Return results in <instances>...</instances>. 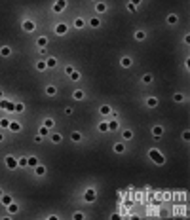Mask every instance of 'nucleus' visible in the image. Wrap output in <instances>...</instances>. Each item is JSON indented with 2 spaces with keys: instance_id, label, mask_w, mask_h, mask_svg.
Listing matches in <instances>:
<instances>
[{
  "instance_id": "nucleus-17",
  "label": "nucleus",
  "mask_w": 190,
  "mask_h": 220,
  "mask_svg": "<svg viewBox=\"0 0 190 220\" xmlns=\"http://www.w3.org/2000/svg\"><path fill=\"white\" fill-rule=\"evenodd\" d=\"M122 139H124V141H131L133 139V131L131 129H124V131H122Z\"/></svg>"
},
{
  "instance_id": "nucleus-4",
  "label": "nucleus",
  "mask_w": 190,
  "mask_h": 220,
  "mask_svg": "<svg viewBox=\"0 0 190 220\" xmlns=\"http://www.w3.org/2000/svg\"><path fill=\"white\" fill-rule=\"evenodd\" d=\"M4 163H6L8 169H15V167H17V157H15V156H6V161H4Z\"/></svg>"
},
{
  "instance_id": "nucleus-24",
  "label": "nucleus",
  "mask_w": 190,
  "mask_h": 220,
  "mask_svg": "<svg viewBox=\"0 0 190 220\" xmlns=\"http://www.w3.org/2000/svg\"><path fill=\"white\" fill-rule=\"evenodd\" d=\"M99 112H101V114H103V116H109V114H110V112H112V108H110V106H109V104H103V106H101V108H99Z\"/></svg>"
},
{
  "instance_id": "nucleus-9",
  "label": "nucleus",
  "mask_w": 190,
  "mask_h": 220,
  "mask_svg": "<svg viewBox=\"0 0 190 220\" xmlns=\"http://www.w3.org/2000/svg\"><path fill=\"white\" fill-rule=\"evenodd\" d=\"M6 209H8V214H17V213H19V205H17L15 201H12Z\"/></svg>"
},
{
  "instance_id": "nucleus-46",
  "label": "nucleus",
  "mask_w": 190,
  "mask_h": 220,
  "mask_svg": "<svg viewBox=\"0 0 190 220\" xmlns=\"http://www.w3.org/2000/svg\"><path fill=\"white\" fill-rule=\"evenodd\" d=\"M72 112H74V108H72V106H67V108H65V114H67V116H70Z\"/></svg>"
},
{
  "instance_id": "nucleus-38",
  "label": "nucleus",
  "mask_w": 190,
  "mask_h": 220,
  "mask_svg": "<svg viewBox=\"0 0 190 220\" xmlns=\"http://www.w3.org/2000/svg\"><path fill=\"white\" fill-rule=\"evenodd\" d=\"M46 68H48V66H46V61H38V63H36V70L42 72V70H46Z\"/></svg>"
},
{
  "instance_id": "nucleus-10",
  "label": "nucleus",
  "mask_w": 190,
  "mask_h": 220,
  "mask_svg": "<svg viewBox=\"0 0 190 220\" xmlns=\"http://www.w3.org/2000/svg\"><path fill=\"white\" fill-rule=\"evenodd\" d=\"M158 103H160L158 97H148V99H146V106H148V108H156Z\"/></svg>"
},
{
  "instance_id": "nucleus-2",
  "label": "nucleus",
  "mask_w": 190,
  "mask_h": 220,
  "mask_svg": "<svg viewBox=\"0 0 190 220\" xmlns=\"http://www.w3.org/2000/svg\"><path fill=\"white\" fill-rule=\"evenodd\" d=\"M84 201H86V203H93V201H97V192L93 190V188H88V190L84 192Z\"/></svg>"
},
{
  "instance_id": "nucleus-16",
  "label": "nucleus",
  "mask_w": 190,
  "mask_h": 220,
  "mask_svg": "<svg viewBox=\"0 0 190 220\" xmlns=\"http://www.w3.org/2000/svg\"><path fill=\"white\" fill-rule=\"evenodd\" d=\"M36 46H38V48H48V38H46V36H38Z\"/></svg>"
},
{
  "instance_id": "nucleus-12",
  "label": "nucleus",
  "mask_w": 190,
  "mask_h": 220,
  "mask_svg": "<svg viewBox=\"0 0 190 220\" xmlns=\"http://www.w3.org/2000/svg\"><path fill=\"white\" fill-rule=\"evenodd\" d=\"M38 163H40V161H38V157H36V156H29V157H27V165H29V167H33V169H34V167L38 165Z\"/></svg>"
},
{
  "instance_id": "nucleus-34",
  "label": "nucleus",
  "mask_w": 190,
  "mask_h": 220,
  "mask_svg": "<svg viewBox=\"0 0 190 220\" xmlns=\"http://www.w3.org/2000/svg\"><path fill=\"white\" fill-rule=\"evenodd\" d=\"M0 127H2V129H8V127H10V120H8V118H0Z\"/></svg>"
},
{
  "instance_id": "nucleus-18",
  "label": "nucleus",
  "mask_w": 190,
  "mask_h": 220,
  "mask_svg": "<svg viewBox=\"0 0 190 220\" xmlns=\"http://www.w3.org/2000/svg\"><path fill=\"white\" fill-rule=\"evenodd\" d=\"M34 173H36L38 177H44L46 175V165H40V163H38V165L34 167Z\"/></svg>"
},
{
  "instance_id": "nucleus-28",
  "label": "nucleus",
  "mask_w": 190,
  "mask_h": 220,
  "mask_svg": "<svg viewBox=\"0 0 190 220\" xmlns=\"http://www.w3.org/2000/svg\"><path fill=\"white\" fill-rule=\"evenodd\" d=\"M97 129H99L101 133H106L109 131V121H101V124L97 125Z\"/></svg>"
},
{
  "instance_id": "nucleus-1",
  "label": "nucleus",
  "mask_w": 190,
  "mask_h": 220,
  "mask_svg": "<svg viewBox=\"0 0 190 220\" xmlns=\"http://www.w3.org/2000/svg\"><path fill=\"white\" fill-rule=\"evenodd\" d=\"M148 157H150L156 165H163V163H166V156H163L160 150H156V148H150V150H148Z\"/></svg>"
},
{
  "instance_id": "nucleus-33",
  "label": "nucleus",
  "mask_w": 190,
  "mask_h": 220,
  "mask_svg": "<svg viewBox=\"0 0 190 220\" xmlns=\"http://www.w3.org/2000/svg\"><path fill=\"white\" fill-rule=\"evenodd\" d=\"M55 125V121H53V118H46L44 120V127H48V129H51V127Z\"/></svg>"
},
{
  "instance_id": "nucleus-5",
  "label": "nucleus",
  "mask_w": 190,
  "mask_h": 220,
  "mask_svg": "<svg viewBox=\"0 0 190 220\" xmlns=\"http://www.w3.org/2000/svg\"><path fill=\"white\" fill-rule=\"evenodd\" d=\"M67 30H69V27H67L65 23L55 25V34H57V36H65V34H67Z\"/></svg>"
},
{
  "instance_id": "nucleus-21",
  "label": "nucleus",
  "mask_w": 190,
  "mask_h": 220,
  "mask_svg": "<svg viewBox=\"0 0 190 220\" xmlns=\"http://www.w3.org/2000/svg\"><path fill=\"white\" fill-rule=\"evenodd\" d=\"M95 10H97V13H105L106 12V4L105 2H97L95 4Z\"/></svg>"
},
{
  "instance_id": "nucleus-22",
  "label": "nucleus",
  "mask_w": 190,
  "mask_h": 220,
  "mask_svg": "<svg viewBox=\"0 0 190 220\" xmlns=\"http://www.w3.org/2000/svg\"><path fill=\"white\" fill-rule=\"evenodd\" d=\"M74 27H76V29H84V27H86V19L76 17V19H74Z\"/></svg>"
},
{
  "instance_id": "nucleus-6",
  "label": "nucleus",
  "mask_w": 190,
  "mask_h": 220,
  "mask_svg": "<svg viewBox=\"0 0 190 220\" xmlns=\"http://www.w3.org/2000/svg\"><path fill=\"white\" fill-rule=\"evenodd\" d=\"M65 8H67V2H65V0H59V2L53 4V12H55V13H61Z\"/></svg>"
},
{
  "instance_id": "nucleus-35",
  "label": "nucleus",
  "mask_w": 190,
  "mask_h": 220,
  "mask_svg": "<svg viewBox=\"0 0 190 220\" xmlns=\"http://www.w3.org/2000/svg\"><path fill=\"white\" fill-rule=\"evenodd\" d=\"M141 80H143V84H146V85H148V84H152V80H154V78H152V74H145Z\"/></svg>"
},
{
  "instance_id": "nucleus-40",
  "label": "nucleus",
  "mask_w": 190,
  "mask_h": 220,
  "mask_svg": "<svg viewBox=\"0 0 190 220\" xmlns=\"http://www.w3.org/2000/svg\"><path fill=\"white\" fill-rule=\"evenodd\" d=\"M17 167H29L27 165V157H19V160H17Z\"/></svg>"
},
{
  "instance_id": "nucleus-39",
  "label": "nucleus",
  "mask_w": 190,
  "mask_h": 220,
  "mask_svg": "<svg viewBox=\"0 0 190 220\" xmlns=\"http://www.w3.org/2000/svg\"><path fill=\"white\" fill-rule=\"evenodd\" d=\"M15 112H17V114L25 112V104H23V103H15Z\"/></svg>"
},
{
  "instance_id": "nucleus-15",
  "label": "nucleus",
  "mask_w": 190,
  "mask_h": 220,
  "mask_svg": "<svg viewBox=\"0 0 190 220\" xmlns=\"http://www.w3.org/2000/svg\"><path fill=\"white\" fill-rule=\"evenodd\" d=\"M46 66H48V68H55V66H57V59H55V57H48V59H46Z\"/></svg>"
},
{
  "instance_id": "nucleus-47",
  "label": "nucleus",
  "mask_w": 190,
  "mask_h": 220,
  "mask_svg": "<svg viewBox=\"0 0 190 220\" xmlns=\"http://www.w3.org/2000/svg\"><path fill=\"white\" fill-rule=\"evenodd\" d=\"M4 141V135H2V133H0V142H2Z\"/></svg>"
},
{
  "instance_id": "nucleus-11",
  "label": "nucleus",
  "mask_w": 190,
  "mask_h": 220,
  "mask_svg": "<svg viewBox=\"0 0 190 220\" xmlns=\"http://www.w3.org/2000/svg\"><path fill=\"white\" fill-rule=\"evenodd\" d=\"M8 129L12 131V133H19V131H21V124H19V121H10Z\"/></svg>"
},
{
  "instance_id": "nucleus-42",
  "label": "nucleus",
  "mask_w": 190,
  "mask_h": 220,
  "mask_svg": "<svg viewBox=\"0 0 190 220\" xmlns=\"http://www.w3.org/2000/svg\"><path fill=\"white\" fill-rule=\"evenodd\" d=\"M72 218H74V220H82V218H84V213H80V211H78V213H74V214H72Z\"/></svg>"
},
{
  "instance_id": "nucleus-23",
  "label": "nucleus",
  "mask_w": 190,
  "mask_h": 220,
  "mask_svg": "<svg viewBox=\"0 0 190 220\" xmlns=\"http://www.w3.org/2000/svg\"><path fill=\"white\" fill-rule=\"evenodd\" d=\"M118 127H120L118 120H110V121H109V131H118Z\"/></svg>"
},
{
  "instance_id": "nucleus-25",
  "label": "nucleus",
  "mask_w": 190,
  "mask_h": 220,
  "mask_svg": "<svg viewBox=\"0 0 190 220\" xmlns=\"http://www.w3.org/2000/svg\"><path fill=\"white\" fill-rule=\"evenodd\" d=\"M120 65L124 66V68H129V66H131V57H122Z\"/></svg>"
},
{
  "instance_id": "nucleus-32",
  "label": "nucleus",
  "mask_w": 190,
  "mask_h": 220,
  "mask_svg": "<svg viewBox=\"0 0 190 220\" xmlns=\"http://www.w3.org/2000/svg\"><path fill=\"white\" fill-rule=\"evenodd\" d=\"M72 97H74V99H76V101H82V99H84V97H86V95H84V91H82V89H76V91H74V93H72Z\"/></svg>"
},
{
  "instance_id": "nucleus-20",
  "label": "nucleus",
  "mask_w": 190,
  "mask_h": 220,
  "mask_svg": "<svg viewBox=\"0 0 190 220\" xmlns=\"http://www.w3.org/2000/svg\"><path fill=\"white\" fill-rule=\"evenodd\" d=\"M55 93H57V88H55V85H46V95L48 97H53Z\"/></svg>"
},
{
  "instance_id": "nucleus-37",
  "label": "nucleus",
  "mask_w": 190,
  "mask_h": 220,
  "mask_svg": "<svg viewBox=\"0 0 190 220\" xmlns=\"http://www.w3.org/2000/svg\"><path fill=\"white\" fill-rule=\"evenodd\" d=\"M69 78H70V80H72V82H78V80L82 78V74L78 72V70H74V72H72V74H70V76H69Z\"/></svg>"
},
{
  "instance_id": "nucleus-44",
  "label": "nucleus",
  "mask_w": 190,
  "mask_h": 220,
  "mask_svg": "<svg viewBox=\"0 0 190 220\" xmlns=\"http://www.w3.org/2000/svg\"><path fill=\"white\" fill-rule=\"evenodd\" d=\"M127 10H129V12H135V2H127Z\"/></svg>"
},
{
  "instance_id": "nucleus-43",
  "label": "nucleus",
  "mask_w": 190,
  "mask_h": 220,
  "mask_svg": "<svg viewBox=\"0 0 190 220\" xmlns=\"http://www.w3.org/2000/svg\"><path fill=\"white\" fill-rule=\"evenodd\" d=\"M46 139H44V137L42 135H36V137H34V142H36V144H40V142H44Z\"/></svg>"
},
{
  "instance_id": "nucleus-45",
  "label": "nucleus",
  "mask_w": 190,
  "mask_h": 220,
  "mask_svg": "<svg viewBox=\"0 0 190 220\" xmlns=\"http://www.w3.org/2000/svg\"><path fill=\"white\" fill-rule=\"evenodd\" d=\"M190 139V131L186 129V131H183V141H188Z\"/></svg>"
},
{
  "instance_id": "nucleus-19",
  "label": "nucleus",
  "mask_w": 190,
  "mask_h": 220,
  "mask_svg": "<svg viewBox=\"0 0 190 220\" xmlns=\"http://www.w3.org/2000/svg\"><path fill=\"white\" fill-rule=\"evenodd\" d=\"M114 152H116V154H124V152H126L124 142H116V144H114Z\"/></svg>"
},
{
  "instance_id": "nucleus-26",
  "label": "nucleus",
  "mask_w": 190,
  "mask_h": 220,
  "mask_svg": "<svg viewBox=\"0 0 190 220\" xmlns=\"http://www.w3.org/2000/svg\"><path fill=\"white\" fill-rule=\"evenodd\" d=\"M70 141H72V142H80L82 141V133L80 131H74L72 135H70Z\"/></svg>"
},
{
  "instance_id": "nucleus-27",
  "label": "nucleus",
  "mask_w": 190,
  "mask_h": 220,
  "mask_svg": "<svg viewBox=\"0 0 190 220\" xmlns=\"http://www.w3.org/2000/svg\"><path fill=\"white\" fill-rule=\"evenodd\" d=\"M133 36H135V40H145L146 38V32H145V30H135Z\"/></svg>"
},
{
  "instance_id": "nucleus-48",
  "label": "nucleus",
  "mask_w": 190,
  "mask_h": 220,
  "mask_svg": "<svg viewBox=\"0 0 190 220\" xmlns=\"http://www.w3.org/2000/svg\"><path fill=\"white\" fill-rule=\"evenodd\" d=\"M0 99H4V93H2V89H0Z\"/></svg>"
},
{
  "instance_id": "nucleus-8",
  "label": "nucleus",
  "mask_w": 190,
  "mask_h": 220,
  "mask_svg": "<svg viewBox=\"0 0 190 220\" xmlns=\"http://www.w3.org/2000/svg\"><path fill=\"white\" fill-rule=\"evenodd\" d=\"M162 135H163V127H162V125H152V137L160 139Z\"/></svg>"
},
{
  "instance_id": "nucleus-49",
  "label": "nucleus",
  "mask_w": 190,
  "mask_h": 220,
  "mask_svg": "<svg viewBox=\"0 0 190 220\" xmlns=\"http://www.w3.org/2000/svg\"><path fill=\"white\" fill-rule=\"evenodd\" d=\"M4 196V190H2V188H0V197H2Z\"/></svg>"
},
{
  "instance_id": "nucleus-30",
  "label": "nucleus",
  "mask_w": 190,
  "mask_h": 220,
  "mask_svg": "<svg viewBox=\"0 0 190 220\" xmlns=\"http://www.w3.org/2000/svg\"><path fill=\"white\" fill-rule=\"evenodd\" d=\"M38 135H42L44 137V139H48V137H50V129H48V127H40V129H38Z\"/></svg>"
},
{
  "instance_id": "nucleus-3",
  "label": "nucleus",
  "mask_w": 190,
  "mask_h": 220,
  "mask_svg": "<svg viewBox=\"0 0 190 220\" xmlns=\"http://www.w3.org/2000/svg\"><path fill=\"white\" fill-rule=\"evenodd\" d=\"M34 29H36V23H34L33 19H25L23 21V30L25 32H34Z\"/></svg>"
},
{
  "instance_id": "nucleus-13",
  "label": "nucleus",
  "mask_w": 190,
  "mask_h": 220,
  "mask_svg": "<svg viewBox=\"0 0 190 220\" xmlns=\"http://www.w3.org/2000/svg\"><path fill=\"white\" fill-rule=\"evenodd\" d=\"M0 55H2V57H10V55H12V48H10V46H2V48H0Z\"/></svg>"
},
{
  "instance_id": "nucleus-7",
  "label": "nucleus",
  "mask_w": 190,
  "mask_h": 220,
  "mask_svg": "<svg viewBox=\"0 0 190 220\" xmlns=\"http://www.w3.org/2000/svg\"><path fill=\"white\" fill-rule=\"evenodd\" d=\"M48 139L53 142V144H61V141H63V135H61V133H51Z\"/></svg>"
},
{
  "instance_id": "nucleus-36",
  "label": "nucleus",
  "mask_w": 190,
  "mask_h": 220,
  "mask_svg": "<svg viewBox=\"0 0 190 220\" xmlns=\"http://www.w3.org/2000/svg\"><path fill=\"white\" fill-rule=\"evenodd\" d=\"M173 101H175V103H184V95L183 93H175L173 95Z\"/></svg>"
},
{
  "instance_id": "nucleus-31",
  "label": "nucleus",
  "mask_w": 190,
  "mask_h": 220,
  "mask_svg": "<svg viewBox=\"0 0 190 220\" xmlns=\"http://www.w3.org/2000/svg\"><path fill=\"white\" fill-rule=\"evenodd\" d=\"M89 25H91L93 29H99V27H101V19H97V17H91V19H89Z\"/></svg>"
},
{
  "instance_id": "nucleus-14",
  "label": "nucleus",
  "mask_w": 190,
  "mask_h": 220,
  "mask_svg": "<svg viewBox=\"0 0 190 220\" xmlns=\"http://www.w3.org/2000/svg\"><path fill=\"white\" fill-rule=\"evenodd\" d=\"M0 201H2V205H6V207H8V205H10V203H12V201H13V197H12V196H10V194H4V196H2V197H0Z\"/></svg>"
},
{
  "instance_id": "nucleus-41",
  "label": "nucleus",
  "mask_w": 190,
  "mask_h": 220,
  "mask_svg": "<svg viewBox=\"0 0 190 220\" xmlns=\"http://www.w3.org/2000/svg\"><path fill=\"white\" fill-rule=\"evenodd\" d=\"M74 70H76L74 66H65V72H67V76H70V74L74 72Z\"/></svg>"
},
{
  "instance_id": "nucleus-29",
  "label": "nucleus",
  "mask_w": 190,
  "mask_h": 220,
  "mask_svg": "<svg viewBox=\"0 0 190 220\" xmlns=\"http://www.w3.org/2000/svg\"><path fill=\"white\" fill-rule=\"evenodd\" d=\"M177 21H179V17H177L175 13H169V15H167V23H169V25H177Z\"/></svg>"
}]
</instances>
